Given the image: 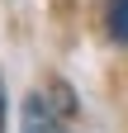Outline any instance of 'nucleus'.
<instances>
[{"label":"nucleus","mask_w":128,"mask_h":133,"mask_svg":"<svg viewBox=\"0 0 128 133\" xmlns=\"http://www.w3.org/2000/svg\"><path fill=\"white\" fill-rule=\"evenodd\" d=\"M76 114V100L67 86H52V95L38 90L24 100V119H19V133H67V119Z\"/></svg>","instance_id":"f257e3e1"},{"label":"nucleus","mask_w":128,"mask_h":133,"mask_svg":"<svg viewBox=\"0 0 128 133\" xmlns=\"http://www.w3.org/2000/svg\"><path fill=\"white\" fill-rule=\"evenodd\" d=\"M104 19H109V33H114L119 43H128V0H109Z\"/></svg>","instance_id":"f03ea898"},{"label":"nucleus","mask_w":128,"mask_h":133,"mask_svg":"<svg viewBox=\"0 0 128 133\" xmlns=\"http://www.w3.org/2000/svg\"><path fill=\"white\" fill-rule=\"evenodd\" d=\"M0 133H5V105H0Z\"/></svg>","instance_id":"7ed1b4c3"}]
</instances>
